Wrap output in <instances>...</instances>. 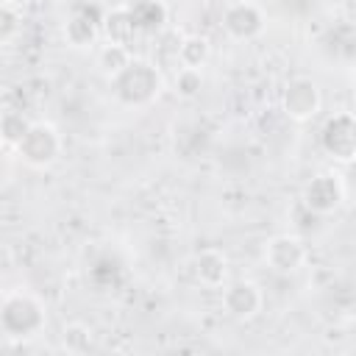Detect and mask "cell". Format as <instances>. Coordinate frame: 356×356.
Segmentation results:
<instances>
[{"label": "cell", "instance_id": "cell-1", "mask_svg": "<svg viewBox=\"0 0 356 356\" xmlns=\"http://www.w3.org/2000/svg\"><path fill=\"white\" fill-rule=\"evenodd\" d=\"M111 89L125 106H147L161 95L164 78L150 61L131 58V64L117 78H111Z\"/></svg>", "mask_w": 356, "mask_h": 356}, {"label": "cell", "instance_id": "cell-2", "mask_svg": "<svg viewBox=\"0 0 356 356\" xmlns=\"http://www.w3.org/2000/svg\"><path fill=\"white\" fill-rule=\"evenodd\" d=\"M0 325L8 337L14 339H25L33 337L36 331H42L44 325V309L42 303L28 295V292H14L3 300L0 306Z\"/></svg>", "mask_w": 356, "mask_h": 356}, {"label": "cell", "instance_id": "cell-3", "mask_svg": "<svg viewBox=\"0 0 356 356\" xmlns=\"http://www.w3.org/2000/svg\"><path fill=\"white\" fill-rule=\"evenodd\" d=\"M17 153L31 167H50L61 156V136L50 122H31L28 134L17 145Z\"/></svg>", "mask_w": 356, "mask_h": 356}, {"label": "cell", "instance_id": "cell-4", "mask_svg": "<svg viewBox=\"0 0 356 356\" xmlns=\"http://www.w3.org/2000/svg\"><path fill=\"white\" fill-rule=\"evenodd\" d=\"M342 200H345V186H342L339 175H334V172L314 175L303 189V206L317 217L334 214L342 206Z\"/></svg>", "mask_w": 356, "mask_h": 356}, {"label": "cell", "instance_id": "cell-5", "mask_svg": "<svg viewBox=\"0 0 356 356\" xmlns=\"http://www.w3.org/2000/svg\"><path fill=\"white\" fill-rule=\"evenodd\" d=\"M320 139H323L325 153H331L337 161H350L356 156V120H353V114L337 111L334 117H328Z\"/></svg>", "mask_w": 356, "mask_h": 356}, {"label": "cell", "instance_id": "cell-6", "mask_svg": "<svg viewBox=\"0 0 356 356\" xmlns=\"http://www.w3.org/2000/svg\"><path fill=\"white\" fill-rule=\"evenodd\" d=\"M306 261V245L300 236L292 234H278L273 239H267L264 245V264L273 273H295L300 270Z\"/></svg>", "mask_w": 356, "mask_h": 356}, {"label": "cell", "instance_id": "cell-7", "mask_svg": "<svg viewBox=\"0 0 356 356\" xmlns=\"http://www.w3.org/2000/svg\"><path fill=\"white\" fill-rule=\"evenodd\" d=\"M284 111L292 117V120H312L317 111H320V89L312 78L300 75V78H292L284 89Z\"/></svg>", "mask_w": 356, "mask_h": 356}, {"label": "cell", "instance_id": "cell-8", "mask_svg": "<svg viewBox=\"0 0 356 356\" xmlns=\"http://www.w3.org/2000/svg\"><path fill=\"white\" fill-rule=\"evenodd\" d=\"M261 303H264V295L259 289V284L253 281H231L225 289H222V309L236 317V320H250L261 312Z\"/></svg>", "mask_w": 356, "mask_h": 356}, {"label": "cell", "instance_id": "cell-9", "mask_svg": "<svg viewBox=\"0 0 356 356\" xmlns=\"http://www.w3.org/2000/svg\"><path fill=\"white\" fill-rule=\"evenodd\" d=\"M222 28L234 39H253L264 28V11L256 3H228L222 8Z\"/></svg>", "mask_w": 356, "mask_h": 356}, {"label": "cell", "instance_id": "cell-10", "mask_svg": "<svg viewBox=\"0 0 356 356\" xmlns=\"http://www.w3.org/2000/svg\"><path fill=\"white\" fill-rule=\"evenodd\" d=\"M195 275L200 284L206 286H222V281L228 278V259L222 250L217 248H203L195 253Z\"/></svg>", "mask_w": 356, "mask_h": 356}, {"label": "cell", "instance_id": "cell-11", "mask_svg": "<svg viewBox=\"0 0 356 356\" xmlns=\"http://www.w3.org/2000/svg\"><path fill=\"white\" fill-rule=\"evenodd\" d=\"M97 8H75V14L64 25V36L72 47H89L97 39Z\"/></svg>", "mask_w": 356, "mask_h": 356}, {"label": "cell", "instance_id": "cell-12", "mask_svg": "<svg viewBox=\"0 0 356 356\" xmlns=\"http://www.w3.org/2000/svg\"><path fill=\"white\" fill-rule=\"evenodd\" d=\"M131 22L136 31H159L167 22V6L156 3V0H145V3H134L128 6Z\"/></svg>", "mask_w": 356, "mask_h": 356}, {"label": "cell", "instance_id": "cell-13", "mask_svg": "<svg viewBox=\"0 0 356 356\" xmlns=\"http://www.w3.org/2000/svg\"><path fill=\"white\" fill-rule=\"evenodd\" d=\"M209 53H211V44H209V39L200 36V33H192V36H186V39L178 44V58H181V67H184V70H200V67L206 64Z\"/></svg>", "mask_w": 356, "mask_h": 356}, {"label": "cell", "instance_id": "cell-14", "mask_svg": "<svg viewBox=\"0 0 356 356\" xmlns=\"http://www.w3.org/2000/svg\"><path fill=\"white\" fill-rule=\"evenodd\" d=\"M103 22H106V36H108V42H114V44H122V47H125V42L136 33V28H134V22H131V14H128V6L111 8V11L103 17Z\"/></svg>", "mask_w": 356, "mask_h": 356}, {"label": "cell", "instance_id": "cell-15", "mask_svg": "<svg viewBox=\"0 0 356 356\" xmlns=\"http://www.w3.org/2000/svg\"><path fill=\"white\" fill-rule=\"evenodd\" d=\"M128 64H131V53H128V47H122V44L108 42V44H103V47L97 50V67H100V72L108 75V78H117Z\"/></svg>", "mask_w": 356, "mask_h": 356}, {"label": "cell", "instance_id": "cell-16", "mask_svg": "<svg viewBox=\"0 0 356 356\" xmlns=\"http://www.w3.org/2000/svg\"><path fill=\"white\" fill-rule=\"evenodd\" d=\"M28 128H31V122L19 111H3L0 114V142L17 147L22 142V136L28 134Z\"/></svg>", "mask_w": 356, "mask_h": 356}, {"label": "cell", "instance_id": "cell-17", "mask_svg": "<svg viewBox=\"0 0 356 356\" xmlns=\"http://www.w3.org/2000/svg\"><path fill=\"white\" fill-rule=\"evenodd\" d=\"M92 345V328L83 323H70L64 325V348L72 353H83Z\"/></svg>", "mask_w": 356, "mask_h": 356}, {"label": "cell", "instance_id": "cell-18", "mask_svg": "<svg viewBox=\"0 0 356 356\" xmlns=\"http://www.w3.org/2000/svg\"><path fill=\"white\" fill-rule=\"evenodd\" d=\"M22 28V17L19 8L14 3H0V44L11 42Z\"/></svg>", "mask_w": 356, "mask_h": 356}, {"label": "cell", "instance_id": "cell-19", "mask_svg": "<svg viewBox=\"0 0 356 356\" xmlns=\"http://www.w3.org/2000/svg\"><path fill=\"white\" fill-rule=\"evenodd\" d=\"M172 86H175V92L181 97H195L203 89V75H200V70H184L181 67L178 75H175V81H172Z\"/></svg>", "mask_w": 356, "mask_h": 356}, {"label": "cell", "instance_id": "cell-20", "mask_svg": "<svg viewBox=\"0 0 356 356\" xmlns=\"http://www.w3.org/2000/svg\"><path fill=\"white\" fill-rule=\"evenodd\" d=\"M0 356H28V353H25L19 345L11 342V345H0Z\"/></svg>", "mask_w": 356, "mask_h": 356}]
</instances>
